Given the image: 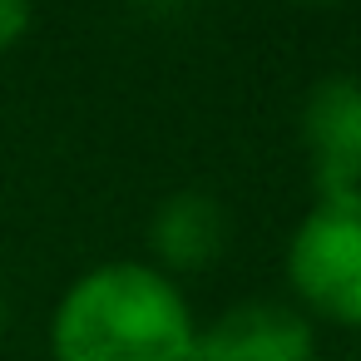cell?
I'll return each instance as SVG.
<instances>
[{
  "instance_id": "obj_2",
  "label": "cell",
  "mask_w": 361,
  "mask_h": 361,
  "mask_svg": "<svg viewBox=\"0 0 361 361\" xmlns=\"http://www.w3.org/2000/svg\"><path fill=\"white\" fill-rule=\"evenodd\" d=\"M287 282L307 312L361 326V188L326 193L307 208L287 243Z\"/></svg>"
},
{
  "instance_id": "obj_3",
  "label": "cell",
  "mask_w": 361,
  "mask_h": 361,
  "mask_svg": "<svg viewBox=\"0 0 361 361\" xmlns=\"http://www.w3.org/2000/svg\"><path fill=\"white\" fill-rule=\"evenodd\" d=\"M302 144L317 198L361 188V80L326 75L302 99Z\"/></svg>"
},
{
  "instance_id": "obj_8",
  "label": "cell",
  "mask_w": 361,
  "mask_h": 361,
  "mask_svg": "<svg viewBox=\"0 0 361 361\" xmlns=\"http://www.w3.org/2000/svg\"><path fill=\"white\" fill-rule=\"evenodd\" d=\"M0 341H6V297H0Z\"/></svg>"
},
{
  "instance_id": "obj_7",
  "label": "cell",
  "mask_w": 361,
  "mask_h": 361,
  "mask_svg": "<svg viewBox=\"0 0 361 361\" xmlns=\"http://www.w3.org/2000/svg\"><path fill=\"white\" fill-rule=\"evenodd\" d=\"M297 6H341V0H297Z\"/></svg>"
},
{
  "instance_id": "obj_5",
  "label": "cell",
  "mask_w": 361,
  "mask_h": 361,
  "mask_svg": "<svg viewBox=\"0 0 361 361\" xmlns=\"http://www.w3.org/2000/svg\"><path fill=\"white\" fill-rule=\"evenodd\" d=\"M149 247H154V267L164 277L203 272L228 247V213H223V203L208 198L203 188L169 193L154 208V218H149Z\"/></svg>"
},
{
  "instance_id": "obj_4",
  "label": "cell",
  "mask_w": 361,
  "mask_h": 361,
  "mask_svg": "<svg viewBox=\"0 0 361 361\" xmlns=\"http://www.w3.org/2000/svg\"><path fill=\"white\" fill-rule=\"evenodd\" d=\"M188 361H317V331L287 302H238L193 336Z\"/></svg>"
},
{
  "instance_id": "obj_6",
  "label": "cell",
  "mask_w": 361,
  "mask_h": 361,
  "mask_svg": "<svg viewBox=\"0 0 361 361\" xmlns=\"http://www.w3.org/2000/svg\"><path fill=\"white\" fill-rule=\"evenodd\" d=\"M30 30V0H0V55L16 50Z\"/></svg>"
},
{
  "instance_id": "obj_1",
  "label": "cell",
  "mask_w": 361,
  "mask_h": 361,
  "mask_svg": "<svg viewBox=\"0 0 361 361\" xmlns=\"http://www.w3.org/2000/svg\"><path fill=\"white\" fill-rule=\"evenodd\" d=\"M193 312L154 262H99L75 277L50 317L55 361H188Z\"/></svg>"
}]
</instances>
